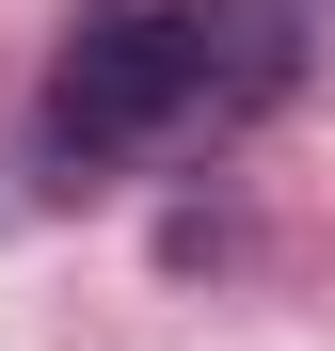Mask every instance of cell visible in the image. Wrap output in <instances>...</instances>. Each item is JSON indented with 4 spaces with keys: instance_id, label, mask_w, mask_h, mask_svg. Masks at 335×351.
Wrapping results in <instances>:
<instances>
[{
    "instance_id": "cell-1",
    "label": "cell",
    "mask_w": 335,
    "mask_h": 351,
    "mask_svg": "<svg viewBox=\"0 0 335 351\" xmlns=\"http://www.w3.org/2000/svg\"><path fill=\"white\" fill-rule=\"evenodd\" d=\"M256 80H271L256 0H80L64 64H48V160H160L223 128Z\"/></svg>"
}]
</instances>
